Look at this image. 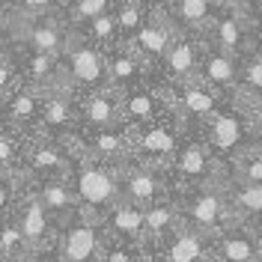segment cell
<instances>
[{"label": "cell", "mask_w": 262, "mask_h": 262, "mask_svg": "<svg viewBox=\"0 0 262 262\" xmlns=\"http://www.w3.org/2000/svg\"><path fill=\"white\" fill-rule=\"evenodd\" d=\"M176 227H179V209H176L173 194L167 191L161 200H155L152 206H146V238H143V245L164 242Z\"/></svg>", "instance_id": "cell-30"}, {"label": "cell", "mask_w": 262, "mask_h": 262, "mask_svg": "<svg viewBox=\"0 0 262 262\" xmlns=\"http://www.w3.org/2000/svg\"><path fill=\"white\" fill-rule=\"evenodd\" d=\"M221 3H229V0H221Z\"/></svg>", "instance_id": "cell-53"}, {"label": "cell", "mask_w": 262, "mask_h": 262, "mask_svg": "<svg viewBox=\"0 0 262 262\" xmlns=\"http://www.w3.org/2000/svg\"><path fill=\"white\" fill-rule=\"evenodd\" d=\"M179 209V224L194 232H203L209 238H217L224 229H229L235 221L229 214L227 196H224V185L221 179L200 185V188H188V191H170Z\"/></svg>", "instance_id": "cell-2"}, {"label": "cell", "mask_w": 262, "mask_h": 262, "mask_svg": "<svg viewBox=\"0 0 262 262\" xmlns=\"http://www.w3.org/2000/svg\"><path fill=\"white\" fill-rule=\"evenodd\" d=\"M24 185L36 194V200L42 203V209L51 214V221L57 227L69 224L75 214L81 212L78 209V200H75V194H72V188H69L66 179H48V182H27L24 179Z\"/></svg>", "instance_id": "cell-25"}, {"label": "cell", "mask_w": 262, "mask_h": 262, "mask_svg": "<svg viewBox=\"0 0 262 262\" xmlns=\"http://www.w3.org/2000/svg\"><path fill=\"white\" fill-rule=\"evenodd\" d=\"M194 125H196V122H194ZM196 131H200L203 143L209 146L212 158L217 161L221 173H227L229 164L235 161L242 152L253 149V125H250L247 114L235 104V101L227 104L217 116L206 119V122H200Z\"/></svg>", "instance_id": "cell-4"}, {"label": "cell", "mask_w": 262, "mask_h": 262, "mask_svg": "<svg viewBox=\"0 0 262 262\" xmlns=\"http://www.w3.org/2000/svg\"><path fill=\"white\" fill-rule=\"evenodd\" d=\"M6 15H60L57 0H3Z\"/></svg>", "instance_id": "cell-39"}, {"label": "cell", "mask_w": 262, "mask_h": 262, "mask_svg": "<svg viewBox=\"0 0 262 262\" xmlns=\"http://www.w3.org/2000/svg\"><path fill=\"white\" fill-rule=\"evenodd\" d=\"M12 221L18 224L21 235L30 250H57V235H60V227L51 221V214L42 209V203L36 200L30 188L21 179V194H18V203L12 209Z\"/></svg>", "instance_id": "cell-11"}, {"label": "cell", "mask_w": 262, "mask_h": 262, "mask_svg": "<svg viewBox=\"0 0 262 262\" xmlns=\"http://www.w3.org/2000/svg\"><path fill=\"white\" fill-rule=\"evenodd\" d=\"M221 185L235 224H253L256 217H262V185H247L229 176H221Z\"/></svg>", "instance_id": "cell-29"}, {"label": "cell", "mask_w": 262, "mask_h": 262, "mask_svg": "<svg viewBox=\"0 0 262 262\" xmlns=\"http://www.w3.org/2000/svg\"><path fill=\"white\" fill-rule=\"evenodd\" d=\"M66 182H69L72 194L78 200V209L86 217H93L96 224L101 221V214L111 206H116L122 200L119 196V173L104 167V164L93 161V158H86L78 149H72V164H69Z\"/></svg>", "instance_id": "cell-1"}, {"label": "cell", "mask_w": 262, "mask_h": 262, "mask_svg": "<svg viewBox=\"0 0 262 262\" xmlns=\"http://www.w3.org/2000/svg\"><path fill=\"white\" fill-rule=\"evenodd\" d=\"M262 93V51H250L238 60V96Z\"/></svg>", "instance_id": "cell-34"}, {"label": "cell", "mask_w": 262, "mask_h": 262, "mask_svg": "<svg viewBox=\"0 0 262 262\" xmlns=\"http://www.w3.org/2000/svg\"><path fill=\"white\" fill-rule=\"evenodd\" d=\"M134 6H140L146 15H155V12H161L164 6H167V0H131Z\"/></svg>", "instance_id": "cell-45"}, {"label": "cell", "mask_w": 262, "mask_h": 262, "mask_svg": "<svg viewBox=\"0 0 262 262\" xmlns=\"http://www.w3.org/2000/svg\"><path fill=\"white\" fill-rule=\"evenodd\" d=\"M262 247L245 224H232L217 238H212V259L217 262H253Z\"/></svg>", "instance_id": "cell-28"}, {"label": "cell", "mask_w": 262, "mask_h": 262, "mask_svg": "<svg viewBox=\"0 0 262 262\" xmlns=\"http://www.w3.org/2000/svg\"><path fill=\"white\" fill-rule=\"evenodd\" d=\"M253 149L262 155V125H256V128H253Z\"/></svg>", "instance_id": "cell-48"}, {"label": "cell", "mask_w": 262, "mask_h": 262, "mask_svg": "<svg viewBox=\"0 0 262 262\" xmlns=\"http://www.w3.org/2000/svg\"><path fill=\"white\" fill-rule=\"evenodd\" d=\"M18 86H21L18 66H15V60H12V54L6 51V54L0 57V101L9 96V93H15Z\"/></svg>", "instance_id": "cell-41"}, {"label": "cell", "mask_w": 262, "mask_h": 262, "mask_svg": "<svg viewBox=\"0 0 262 262\" xmlns=\"http://www.w3.org/2000/svg\"><path fill=\"white\" fill-rule=\"evenodd\" d=\"M196 81L206 83L214 93H221L224 98H235L238 96V60L224 54V51L212 48V45H203Z\"/></svg>", "instance_id": "cell-21"}, {"label": "cell", "mask_w": 262, "mask_h": 262, "mask_svg": "<svg viewBox=\"0 0 262 262\" xmlns=\"http://www.w3.org/2000/svg\"><path fill=\"white\" fill-rule=\"evenodd\" d=\"M173 33H176V27L170 24V18H167V12H155V15H149L146 21H143V27L131 36L128 45L143 63H146L149 75L155 78V72L161 69V60L164 54H167V48H170V42H173Z\"/></svg>", "instance_id": "cell-18"}, {"label": "cell", "mask_w": 262, "mask_h": 262, "mask_svg": "<svg viewBox=\"0 0 262 262\" xmlns=\"http://www.w3.org/2000/svg\"><path fill=\"white\" fill-rule=\"evenodd\" d=\"M158 86L167 93L170 107H173L185 122H196V125L206 122V119H212V116H217L227 104L235 101V98H224L221 93L209 90L206 83H200L196 78L188 81V83H158Z\"/></svg>", "instance_id": "cell-8"}, {"label": "cell", "mask_w": 262, "mask_h": 262, "mask_svg": "<svg viewBox=\"0 0 262 262\" xmlns=\"http://www.w3.org/2000/svg\"><path fill=\"white\" fill-rule=\"evenodd\" d=\"M15 262H57V250H30V253L18 256Z\"/></svg>", "instance_id": "cell-43"}, {"label": "cell", "mask_w": 262, "mask_h": 262, "mask_svg": "<svg viewBox=\"0 0 262 262\" xmlns=\"http://www.w3.org/2000/svg\"><path fill=\"white\" fill-rule=\"evenodd\" d=\"M203 33H191V30H176L173 42L164 54L161 69L155 72V78L149 81L158 83H188L196 78L200 69V57H203Z\"/></svg>", "instance_id": "cell-14"}, {"label": "cell", "mask_w": 262, "mask_h": 262, "mask_svg": "<svg viewBox=\"0 0 262 262\" xmlns=\"http://www.w3.org/2000/svg\"><path fill=\"white\" fill-rule=\"evenodd\" d=\"M164 176H167V191L200 188V185L217 182L224 176L221 167H217V161L212 158L209 146L203 143V137H200V131H196L194 122H185V119H182L179 149H176L170 167L164 170Z\"/></svg>", "instance_id": "cell-3"}, {"label": "cell", "mask_w": 262, "mask_h": 262, "mask_svg": "<svg viewBox=\"0 0 262 262\" xmlns=\"http://www.w3.org/2000/svg\"><path fill=\"white\" fill-rule=\"evenodd\" d=\"M63 63V78L66 86L75 96L98 93V90H111L107 86V66H104V51L96 48L90 39H83L81 33L72 30V39L66 51L60 54Z\"/></svg>", "instance_id": "cell-5"}, {"label": "cell", "mask_w": 262, "mask_h": 262, "mask_svg": "<svg viewBox=\"0 0 262 262\" xmlns=\"http://www.w3.org/2000/svg\"><path fill=\"white\" fill-rule=\"evenodd\" d=\"M3 125H6V119H3V107H0V128H3Z\"/></svg>", "instance_id": "cell-49"}, {"label": "cell", "mask_w": 262, "mask_h": 262, "mask_svg": "<svg viewBox=\"0 0 262 262\" xmlns=\"http://www.w3.org/2000/svg\"><path fill=\"white\" fill-rule=\"evenodd\" d=\"M98 227L107 238H122V242L143 245V238H146V209L134 206L128 200H119L116 206H111L101 214Z\"/></svg>", "instance_id": "cell-23"}, {"label": "cell", "mask_w": 262, "mask_h": 262, "mask_svg": "<svg viewBox=\"0 0 262 262\" xmlns=\"http://www.w3.org/2000/svg\"><path fill=\"white\" fill-rule=\"evenodd\" d=\"M78 98V134L81 131H98L111 128L116 122H122L119 114V93L114 90H98V93H86Z\"/></svg>", "instance_id": "cell-24"}, {"label": "cell", "mask_w": 262, "mask_h": 262, "mask_svg": "<svg viewBox=\"0 0 262 262\" xmlns=\"http://www.w3.org/2000/svg\"><path fill=\"white\" fill-rule=\"evenodd\" d=\"M104 232L93 217L78 212L57 235V262H98L101 259Z\"/></svg>", "instance_id": "cell-13"}, {"label": "cell", "mask_w": 262, "mask_h": 262, "mask_svg": "<svg viewBox=\"0 0 262 262\" xmlns=\"http://www.w3.org/2000/svg\"><path fill=\"white\" fill-rule=\"evenodd\" d=\"M247 24V36H250V51H262V6L242 12Z\"/></svg>", "instance_id": "cell-42"}, {"label": "cell", "mask_w": 262, "mask_h": 262, "mask_svg": "<svg viewBox=\"0 0 262 262\" xmlns=\"http://www.w3.org/2000/svg\"><path fill=\"white\" fill-rule=\"evenodd\" d=\"M39 104H42V93L27 86V83H21L15 93H9L0 101L6 125H12L18 131H27V134L39 131Z\"/></svg>", "instance_id": "cell-26"}, {"label": "cell", "mask_w": 262, "mask_h": 262, "mask_svg": "<svg viewBox=\"0 0 262 262\" xmlns=\"http://www.w3.org/2000/svg\"><path fill=\"white\" fill-rule=\"evenodd\" d=\"M75 33H81L83 39H90V42H93L96 48H101V51H111V48H116V45H122L114 12H104V15L86 21V24H83V27H78Z\"/></svg>", "instance_id": "cell-32"}, {"label": "cell", "mask_w": 262, "mask_h": 262, "mask_svg": "<svg viewBox=\"0 0 262 262\" xmlns=\"http://www.w3.org/2000/svg\"><path fill=\"white\" fill-rule=\"evenodd\" d=\"M116 3H119V0H69L63 9H60V15H63V21L72 30H78L86 21L104 15V12H114Z\"/></svg>", "instance_id": "cell-33"}, {"label": "cell", "mask_w": 262, "mask_h": 262, "mask_svg": "<svg viewBox=\"0 0 262 262\" xmlns=\"http://www.w3.org/2000/svg\"><path fill=\"white\" fill-rule=\"evenodd\" d=\"M12 60L18 66V78L21 83H27L33 90L45 93V90H54V86H66L63 78V63L60 57L54 54H39V51H27V48H9Z\"/></svg>", "instance_id": "cell-20"}, {"label": "cell", "mask_w": 262, "mask_h": 262, "mask_svg": "<svg viewBox=\"0 0 262 262\" xmlns=\"http://www.w3.org/2000/svg\"><path fill=\"white\" fill-rule=\"evenodd\" d=\"M18 194H21V176L0 170V221L12 214V209L18 203Z\"/></svg>", "instance_id": "cell-40"}, {"label": "cell", "mask_w": 262, "mask_h": 262, "mask_svg": "<svg viewBox=\"0 0 262 262\" xmlns=\"http://www.w3.org/2000/svg\"><path fill=\"white\" fill-rule=\"evenodd\" d=\"M253 262H262V250H259V253H256V256H253Z\"/></svg>", "instance_id": "cell-50"}, {"label": "cell", "mask_w": 262, "mask_h": 262, "mask_svg": "<svg viewBox=\"0 0 262 262\" xmlns=\"http://www.w3.org/2000/svg\"><path fill=\"white\" fill-rule=\"evenodd\" d=\"M57 3H60V9H63V6H66V3H69V0H57Z\"/></svg>", "instance_id": "cell-51"}, {"label": "cell", "mask_w": 262, "mask_h": 262, "mask_svg": "<svg viewBox=\"0 0 262 262\" xmlns=\"http://www.w3.org/2000/svg\"><path fill=\"white\" fill-rule=\"evenodd\" d=\"M173 111L170 101H167V93L155 81L140 83L128 93H119V114H122V122L128 125L131 131L143 128L149 122L161 119Z\"/></svg>", "instance_id": "cell-16"}, {"label": "cell", "mask_w": 262, "mask_h": 262, "mask_svg": "<svg viewBox=\"0 0 262 262\" xmlns=\"http://www.w3.org/2000/svg\"><path fill=\"white\" fill-rule=\"evenodd\" d=\"M209 262H217V259H209Z\"/></svg>", "instance_id": "cell-54"}, {"label": "cell", "mask_w": 262, "mask_h": 262, "mask_svg": "<svg viewBox=\"0 0 262 262\" xmlns=\"http://www.w3.org/2000/svg\"><path fill=\"white\" fill-rule=\"evenodd\" d=\"M114 18H116V27H119V39H122V45H125L131 36L143 27V21H146L149 15L140 6H134L131 0H119L114 6Z\"/></svg>", "instance_id": "cell-38"}, {"label": "cell", "mask_w": 262, "mask_h": 262, "mask_svg": "<svg viewBox=\"0 0 262 262\" xmlns=\"http://www.w3.org/2000/svg\"><path fill=\"white\" fill-rule=\"evenodd\" d=\"M72 164V149L69 143H60L45 134H33L27 152H24V164H21V179L27 182H48V179H66Z\"/></svg>", "instance_id": "cell-10"}, {"label": "cell", "mask_w": 262, "mask_h": 262, "mask_svg": "<svg viewBox=\"0 0 262 262\" xmlns=\"http://www.w3.org/2000/svg\"><path fill=\"white\" fill-rule=\"evenodd\" d=\"M116 173H119V196L134 203V206L146 209V206H152L155 200H161L167 194V176L158 167L128 161L125 167H119Z\"/></svg>", "instance_id": "cell-19"}, {"label": "cell", "mask_w": 262, "mask_h": 262, "mask_svg": "<svg viewBox=\"0 0 262 262\" xmlns=\"http://www.w3.org/2000/svg\"><path fill=\"white\" fill-rule=\"evenodd\" d=\"M69 146L83 152V155L93 158V161L111 167V170H119V167H125L128 158H131V128L125 122H116L111 128L81 131Z\"/></svg>", "instance_id": "cell-9"}, {"label": "cell", "mask_w": 262, "mask_h": 262, "mask_svg": "<svg viewBox=\"0 0 262 262\" xmlns=\"http://www.w3.org/2000/svg\"><path fill=\"white\" fill-rule=\"evenodd\" d=\"M104 66H107V86L114 93H128L140 83H149V69L146 63L128 48V45H116L104 51Z\"/></svg>", "instance_id": "cell-22"}, {"label": "cell", "mask_w": 262, "mask_h": 262, "mask_svg": "<svg viewBox=\"0 0 262 262\" xmlns=\"http://www.w3.org/2000/svg\"><path fill=\"white\" fill-rule=\"evenodd\" d=\"M3 9H6V6H3V0H0V12H3Z\"/></svg>", "instance_id": "cell-52"}, {"label": "cell", "mask_w": 262, "mask_h": 262, "mask_svg": "<svg viewBox=\"0 0 262 262\" xmlns=\"http://www.w3.org/2000/svg\"><path fill=\"white\" fill-rule=\"evenodd\" d=\"M238 12H250V9H256V6H262V0H229Z\"/></svg>", "instance_id": "cell-46"}, {"label": "cell", "mask_w": 262, "mask_h": 262, "mask_svg": "<svg viewBox=\"0 0 262 262\" xmlns=\"http://www.w3.org/2000/svg\"><path fill=\"white\" fill-rule=\"evenodd\" d=\"M245 227L253 232V238H256V242H259V247H262V217H256L253 224H245Z\"/></svg>", "instance_id": "cell-47"}, {"label": "cell", "mask_w": 262, "mask_h": 262, "mask_svg": "<svg viewBox=\"0 0 262 262\" xmlns=\"http://www.w3.org/2000/svg\"><path fill=\"white\" fill-rule=\"evenodd\" d=\"M39 134L54 137L60 143H72L78 137V98L69 86H54L42 93Z\"/></svg>", "instance_id": "cell-12"}, {"label": "cell", "mask_w": 262, "mask_h": 262, "mask_svg": "<svg viewBox=\"0 0 262 262\" xmlns=\"http://www.w3.org/2000/svg\"><path fill=\"white\" fill-rule=\"evenodd\" d=\"M229 179H238V182H247V185H262V155L256 149H247L242 152L235 161L229 164V170L224 173Z\"/></svg>", "instance_id": "cell-37"}, {"label": "cell", "mask_w": 262, "mask_h": 262, "mask_svg": "<svg viewBox=\"0 0 262 262\" xmlns=\"http://www.w3.org/2000/svg\"><path fill=\"white\" fill-rule=\"evenodd\" d=\"M30 137L33 134L18 131L12 125H3L0 128V170L21 176V164H24V152H27Z\"/></svg>", "instance_id": "cell-31"}, {"label": "cell", "mask_w": 262, "mask_h": 262, "mask_svg": "<svg viewBox=\"0 0 262 262\" xmlns=\"http://www.w3.org/2000/svg\"><path fill=\"white\" fill-rule=\"evenodd\" d=\"M203 42L217 51H224V54H229V57H235V60H242L245 54H250V36H247L245 15L232 3H224V9L203 30Z\"/></svg>", "instance_id": "cell-17"}, {"label": "cell", "mask_w": 262, "mask_h": 262, "mask_svg": "<svg viewBox=\"0 0 262 262\" xmlns=\"http://www.w3.org/2000/svg\"><path fill=\"white\" fill-rule=\"evenodd\" d=\"M12 48V33H9V21H6V12H0V57Z\"/></svg>", "instance_id": "cell-44"}, {"label": "cell", "mask_w": 262, "mask_h": 262, "mask_svg": "<svg viewBox=\"0 0 262 262\" xmlns=\"http://www.w3.org/2000/svg\"><path fill=\"white\" fill-rule=\"evenodd\" d=\"M98 262H146V247L137 245V242H122V238H107L104 235Z\"/></svg>", "instance_id": "cell-36"}, {"label": "cell", "mask_w": 262, "mask_h": 262, "mask_svg": "<svg viewBox=\"0 0 262 262\" xmlns=\"http://www.w3.org/2000/svg\"><path fill=\"white\" fill-rule=\"evenodd\" d=\"M179 140H182V116L176 111H170L161 119L131 131V158L128 161L167 170L170 161H173V155H176V149H179Z\"/></svg>", "instance_id": "cell-6"}, {"label": "cell", "mask_w": 262, "mask_h": 262, "mask_svg": "<svg viewBox=\"0 0 262 262\" xmlns=\"http://www.w3.org/2000/svg\"><path fill=\"white\" fill-rule=\"evenodd\" d=\"M146 247V262H209L212 259V238L188 227H176L164 242Z\"/></svg>", "instance_id": "cell-15"}, {"label": "cell", "mask_w": 262, "mask_h": 262, "mask_svg": "<svg viewBox=\"0 0 262 262\" xmlns=\"http://www.w3.org/2000/svg\"><path fill=\"white\" fill-rule=\"evenodd\" d=\"M221 9H224L221 0H167V6H164V12L176 30L191 33H203Z\"/></svg>", "instance_id": "cell-27"}, {"label": "cell", "mask_w": 262, "mask_h": 262, "mask_svg": "<svg viewBox=\"0 0 262 262\" xmlns=\"http://www.w3.org/2000/svg\"><path fill=\"white\" fill-rule=\"evenodd\" d=\"M6 21L15 48L60 57L72 39V27L63 21V15H6Z\"/></svg>", "instance_id": "cell-7"}, {"label": "cell", "mask_w": 262, "mask_h": 262, "mask_svg": "<svg viewBox=\"0 0 262 262\" xmlns=\"http://www.w3.org/2000/svg\"><path fill=\"white\" fill-rule=\"evenodd\" d=\"M24 253H30V247H27L18 224L12 221V214H9V217L0 221V262H15Z\"/></svg>", "instance_id": "cell-35"}]
</instances>
